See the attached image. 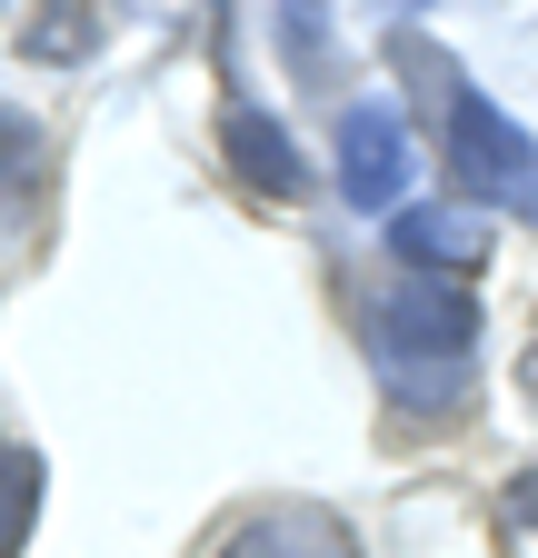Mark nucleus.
Returning <instances> with one entry per match:
<instances>
[{"instance_id": "nucleus-10", "label": "nucleus", "mask_w": 538, "mask_h": 558, "mask_svg": "<svg viewBox=\"0 0 538 558\" xmlns=\"http://www.w3.org/2000/svg\"><path fill=\"white\" fill-rule=\"evenodd\" d=\"M509 519H518V529H538V469H518V478H509Z\"/></svg>"}, {"instance_id": "nucleus-2", "label": "nucleus", "mask_w": 538, "mask_h": 558, "mask_svg": "<svg viewBox=\"0 0 538 558\" xmlns=\"http://www.w3.org/2000/svg\"><path fill=\"white\" fill-rule=\"evenodd\" d=\"M449 170H458L468 199L509 209V220H538V140L499 100H479V90L449 100Z\"/></svg>"}, {"instance_id": "nucleus-9", "label": "nucleus", "mask_w": 538, "mask_h": 558, "mask_svg": "<svg viewBox=\"0 0 538 558\" xmlns=\"http://www.w3.org/2000/svg\"><path fill=\"white\" fill-rule=\"evenodd\" d=\"M40 150H50V140H40V120L0 100V190H21V180L40 170Z\"/></svg>"}, {"instance_id": "nucleus-3", "label": "nucleus", "mask_w": 538, "mask_h": 558, "mask_svg": "<svg viewBox=\"0 0 538 558\" xmlns=\"http://www.w3.org/2000/svg\"><path fill=\"white\" fill-rule=\"evenodd\" d=\"M399 180H409V130H399V110H379V100L340 110V199L350 209H389Z\"/></svg>"}, {"instance_id": "nucleus-1", "label": "nucleus", "mask_w": 538, "mask_h": 558, "mask_svg": "<svg viewBox=\"0 0 538 558\" xmlns=\"http://www.w3.org/2000/svg\"><path fill=\"white\" fill-rule=\"evenodd\" d=\"M359 319H369L379 379L409 409H429V418H458L468 409V389H479V300H468V290L409 269V279H389V290H369Z\"/></svg>"}, {"instance_id": "nucleus-11", "label": "nucleus", "mask_w": 538, "mask_h": 558, "mask_svg": "<svg viewBox=\"0 0 538 558\" xmlns=\"http://www.w3.org/2000/svg\"><path fill=\"white\" fill-rule=\"evenodd\" d=\"M518 399H528V409H538V339H528V349H518Z\"/></svg>"}, {"instance_id": "nucleus-5", "label": "nucleus", "mask_w": 538, "mask_h": 558, "mask_svg": "<svg viewBox=\"0 0 538 558\" xmlns=\"http://www.w3.org/2000/svg\"><path fill=\"white\" fill-rule=\"evenodd\" d=\"M220 150H230V160H240V180H249V190H269V199H299V190H309L299 140L269 120V110H249V100H230V110H220Z\"/></svg>"}, {"instance_id": "nucleus-8", "label": "nucleus", "mask_w": 538, "mask_h": 558, "mask_svg": "<svg viewBox=\"0 0 538 558\" xmlns=\"http://www.w3.org/2000/svg\"><path fill=\"white\" fill-rule=\"evenodd\" d=\"M100 50V11H50L21 31V60H90Z\"/></svg>"}, {"instance_id": "nucleus-7", "label": "nucleus", "mask_w": 538, "mask_h": 558, "mask_svg": "<svg viewBox=\"0 0 538 558\" xmlns=\"http://www.w3.org/2000/svg\"><path fill=\"white\" fill-rule=\"evenodd\" d=\"M30 519H40V459L30 449H0V558H21Z\"/></svg>"}, {"instance_id": "nucleus-6", "label": "nucleus", "mask_w": 538, "mask_h": 558, "mask_svg": "<svg viewBox=\"0 0 538 558\" xmlns=\"http://www.w3.org/2000/svg\"><path fill=\"white\" fill-rule=\"evenodd\" d=\"M220 558H350V529L329 519L319 499H280L269 519H249Z\"/></svg>"}, {"instance_id": "nucleus-4", "label": "nucleus", "mask_w": 538, "mask_h": 558, "mask_svg": "<svg viewBox=\"0 0 538 558\" xmlns=\"http://www.w3.org/2000/svg\"><path fill=\"white\" fill-rule=\"evenodd\" d=\"M389 250L409 259L419 279H458V269H479L489 259V230H479V209H399L389 220Z\"/></svg>"}]
</instances>
